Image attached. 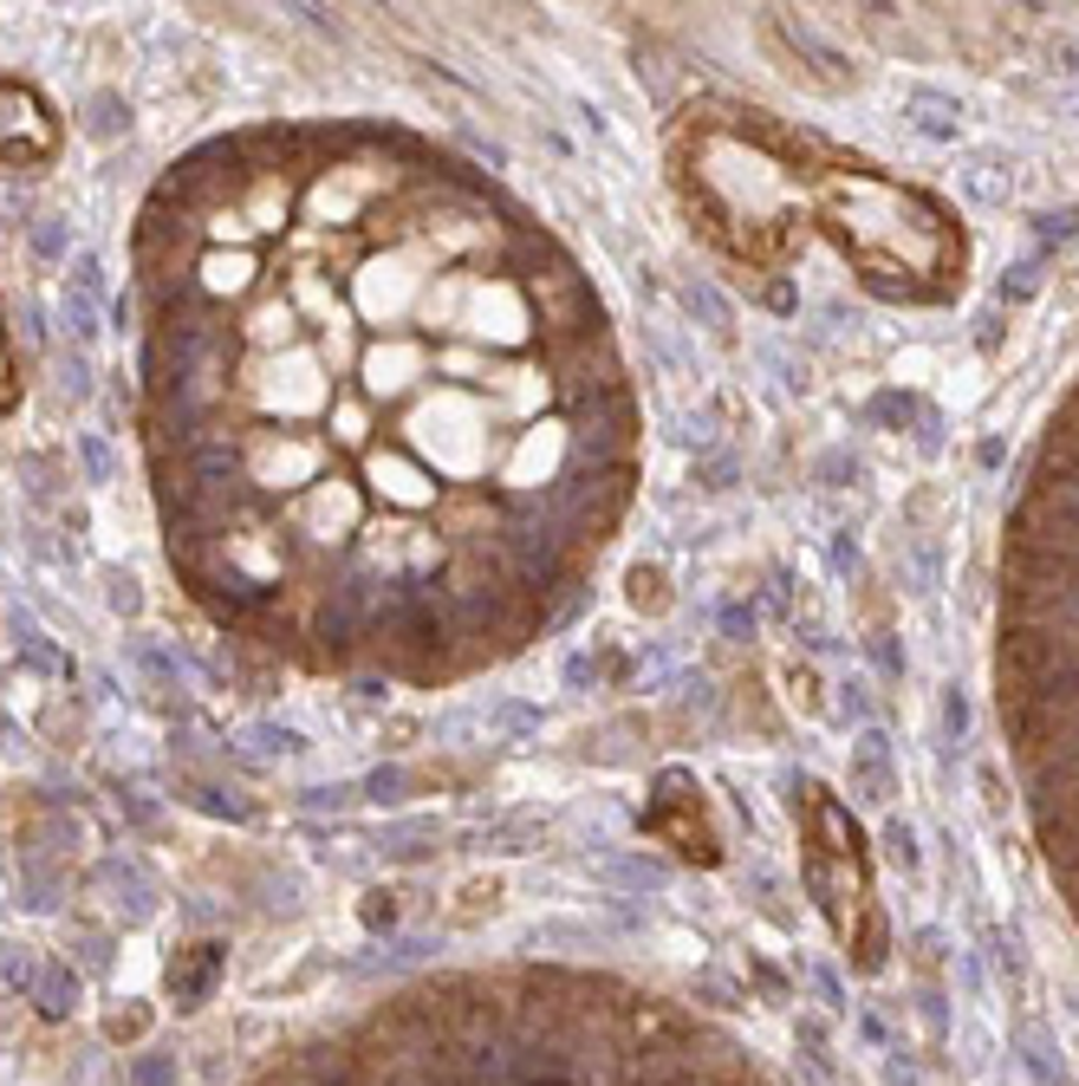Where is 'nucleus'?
Wrapping results in <instances>:
<instances>
[{
	"label": "nucleus",
	"mask_w": 1079,
	"mask_h": 1086,
	"mask_svg": "<svg viewBox=\"0 0 1079 1086\" xmlns=\"http://www.w3.org/2000/svg\"><path fill=\"white\" fill-rule=\"evenodd\" d=\"M645 833L663 840V846H676V853L696 859V866H716L722 859V840H716V826H709V813H703V788H696L683 768H663V775H657Z\"/></svg>",
	"instance_id": "1"
},
{
	"label": "nucleus",
	"mask_w": 1079,
	"mask_h": 1086,
	"mask_svg": "<svg viewBox=\"0 0 1079 1086\" xmlns=\"http://www.w3.org/2000/svg\"><path fill=\"white\" fill-rule=\"evenodd\" d=\"M53 150H59V124H53V111L40 105V91L0 78V176L33 169V163H46Z\"/></svg>",
	"instance_id": "2"
},
{
	"label": "nucleus",
	"mask_w": 1079,
	"mask_h": 1086,
	"mask_svg": "<svg viewBox=\"0 0 1079 1086\" xmlns=\"http://www.w3.org/2000/svg\"><path fill=\"white\" fill-rule=\"evenodd\" d=\"M891 794H898V775H891V742H884L878 728H865L859 742H852V800H865V807H884Z\"/></svg>",
	"instance_id": "3"
},
{
	"label": "nucleus",
	"mask_w": 1079,
	"mask_h": 1086,
	"mask_svg": "<svg viewBox=\"0 0 1079 1086\" xmlns=\"http://www.w3.org/2000/svg\"><path fill=\"white\" fill-rule=\"evenodd\" d=\"M216 976H221V943H189V950H176V963H169V996H176V1009H202L209 989H216Z\"/></svg>",
	"instance_id": "4"
},
{
	"label": "nucleus",
	"mask_w": 1079,
	"mask_h": 1086,
	"mask_svg": "<svg viewBox=\"0 0 1079 1086\" xmlns=\"http://www.w3.org/2000/svg\"><path fill=\"white\" fill-rule=\"evenodd\" d=\"M846 943H852V963H859V969H878V963H884V918H878V911H865L859 931H852Z\"/></svg>",
	"instance_id": "5"
},
{
	"label": "nucleus",
	"mask_w": 1079,
	"mask_h": 1086,
	"mask_svg": "<svg viewBox=\"0 0 1079 1086\" xmlns=\"http://www.w3.org/2000/svg\"><path fill=\"white\" fill-rule=\"evenodd\" d=\"M631 605H638V612H663V605H670L657 567H631Z\"/></svg>",
	"instance_id": "6"
},
{
	"label": "nucleus",
	"mask_w": 1079,
	"mask_h": 1086,
	"mask_svg": "<svg viewBox=\"0 0 1079 1086\" xmlns=\"http://www.w3.org/2000/svg\"><path fill=\"white\" fill-rule=\"evenodd\" d=\"M884 859L904 871H917V833L904 826V820H884Z\"/></svg>",
	"instance_id": "7"
},
{
	"label": "nucleus",
	"mask_w": 1079,
	"mask_h": 1086,
	"mask_svg": "<svg viewBox=\"0 0 1079 1086\" xmlns=\"http://www.w3.org/2000/svg\"><path fill=\"white\" fill-rule=\"evenodd\" d=\"M1034 293H1041V261H1014L1002 274V299L1014 306V299H1034Z\"/></svg>",
	"instance_id": "8"
},
{
	"label": "nucleus",
	"mask_w": 1079,
	"mask_h": 1086,
	"mask_svg": "<svg viewBox=\"0 0 1079 1086\" xmlns=\"http://www.w3.org/2000/svg\"><path fill=\"white\" fill-rule=\"evenodd\" d=\"M690 306L709 319V332H728V326H735V312H728V299H722L716 287H690Z\"/></svg>",
	"instance_id": "9"
},
{
	"label": "nucleus",
	"mask_w": 1079,
	"mask_h": 1086,
	"mask_svg": "<svg viewBox=\"0 0 1079 1086\" xmlns=\"http://www.w3.org/2000/svg\"><path fill=\"white\" fill-rule=\"evenodd\" d=\"M1034 234H1041V241H1074L1079 209H1047V216H1034Z\"/></svg>",
	"instance_id": "10"
},
{
	"label": "nucleus",
	"mask_w": 1079,
	"mask_h": 1086,
	"mask_svg": "<svg viewBox=\"0 0 1079 1086\" xmlns=\"http://www.w3.org/2000/svg\"><path fill=\"white\" fill-rule=\"evenodd\" d=\"M865 651H871V663H878L884 677H904V651H898V638H891V632H871V638H865Z\"/></svg>",
	"instance_id": "11"
},
{
	"label": "nucleus",
	"mask_w": 1079,
	"mask_h": 1086,
	"mask_svg": "<svg viewBox=\"0 0 1079 1086\" xmlns=\"http://www.w3.org/2000/svg\"><path fill=\"white\" fill-rule=\"evenodd\" d=\"M917 417V397H898V391H884L878 404H871V424H911Z\"/></svg>",
	"instance_id": "12"
},
{
	"label": "nucleus",
	"mask_w": 1079,
	"mask_h": 1086,
	"mask_svg": "<svg viewBox=\"0 0 1079 1086\" xmlns=\"http://www.w3.org/2000/svg\"><path fill=\"white\" fill-rule=\"evenodd\" d=\"M943 728H949V742H962L969 735V696L949 683V696H943Z\"/></svg>",
	"instance_id": "13"
},
{
	"label": "nucleus",
	"mask_w": 1079,
	"mask_h": 1086,
	"mask_svg": "<svg viewBox=\"0 0 1079 1086\" xmlns=\"http://www.w3.org/2000/svg\"><path fill=\"white\" fill-rule=\"evenodd\" d=\"M839 716H846V723H865V716H871V696H865L859 677H846V683H839Z\"/></svg>",
	"instance_id": "14"
},
{
	"label": "nucleus",
	"mask_w": 1079,
	"mask_h": 1086,
	"mask_svg": "<svg viewBox=\"0 0 1079 1086\" xmlns=\"http://www.w3.org/2000/svg\"><path fill=\"white\" fill-rule=\"evenodd\" d=\"M144 1028H150V1014H144V1009H118L111 1021H104V1034H111V1041H137Z\"/></svg>",
	"instance_id": "15"
},
{
	"label": "nucleus",
	"mask_w": 1079,
	"mask_h": 1086,
	"mask_svg": "<svg viewBox=\"0 0 1079 1086\" xmlns=\"http://www.w3.org/2000/svg\"><path fill=\"white\" fill-rule=\"evenodd\" d=\"M364 794L371 800H404V768H377V775L364 781Z\"/></svg>",
	"instance_id": "16"
},
{
	"label": "nucleus",
	"mask_w": 1079,
	"mask_h": 1086,
	"mask_svg": "<svg viewBox=\"0 0 1079 1086\" xmlns=\"http://www.w3.org/2000/svg\"><path fill=\"white\" fill-rule=\"evenodd\" d=\"M917 111H936L931 91H917ZM917 131H924V138H936V144H943V138H956V124H943V118H917Z\"/></svg>",
	"instance_id": "17"
},
{
	"label": "nucleus",
	"mask_w": 1079,
	"mask_h": 1086,
	"mask_svg": "<svg viewBox=\"0 0 1079 1086\" xmlns=\"http://www.w3.org/2000/svg\"><path fill=\"white\" fill-rule=\"evenodd\" d=\"M696 475H703V489H728V482H735V456H709Z\"/></svg>",
	"instance_id": "18"
},
{
	"label": "nucleus",
	"mask_w": 1079,
	"mask_h": 1086,
	"mask_svg": "<svg viewBox=\"0 0 1079 1086\" xmlns=\"http://www.w3.org/2000/svg\"><path fill=\"white\" fill-rule=\"evenodd\" d=\"M722 632L728 638H755V605H728L722 612Z\"/></svg>",
	"instance_id": "19"
},
{
	"label": "nucleus",
	"mask_w": 1079,
	"mask_h": 1086,
	"mask_svg": "<svg viewBox=\"0 0 1079 1086\" xmlns=\"http://www.w3.org/2000/svg\"><path fill=\"white\" fill-rule=\"evenodd\" d=\"M390 918H397V904H390V891H371V898H364V924H371V931H384Z\"/></svg>",
	"instance_id": "20"
},
{
	"label": "nucleus",
	"mask_w": 1079,
	"mask_h": 1086,
	"mask_svg": "<svg viewBox=\"0 0 1079 1086\" xmlns=\"http://www.w3.org/2000/svg\"><path fill=\"white\" fill-rule=\"evenodd\" d=\"M982 794H989V813L1002 820V813H1008V800H1002V775H995V768H982Z\"/></svg>",
	"instance_id": "21"
},
{
	"label": "nucleus",
	"mask_w": 1079,
	"mask_h": 1086,
	"mask_svg": "<svg viewBox=\"0 0 1079 1086\" xmlns=\"http://www.w3.org/2000/svg\"><path fill=\"white\" fill-rule=\"evenodd\" d=\"M163 1080H169V1067H156V1061H144V1067H137V1086H163Z\"/></svg>",
	"instance_id": "22"
},
{
	"label": "nucleus",
	"mask_w": 1079,
	"mask_h": 1086,
	"mask_svg": "<svg viewBox=\"0 0 1079 1086\" xmlns=\"http://www.w3.org/2000/svg\"><path fill=\"white\" fill-rule=\"evenodd\" d=\"M13 404V384H7V345H0V410Z\"/></svg>",
	"instance_id": "23"
}]
</instances>
